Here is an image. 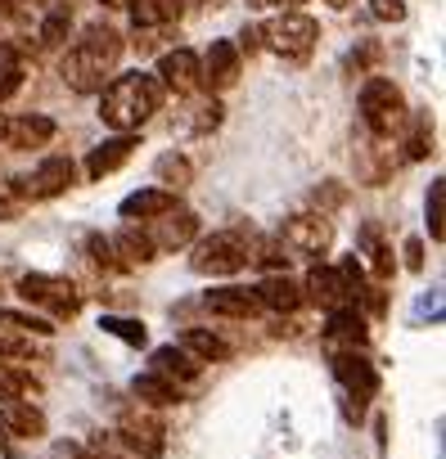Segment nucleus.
I'll use <instances>...</instances> for the list:
<instances>
[{"mask_svg": "<svg viewBox=\"0 0 446 459\" xmlns=\"http://www.w3.org/2000/svg\"><path fill=\"white\" fill-rule=\"evenodd\" d=\"M122 50H127V41H122L118 28L91 23V28L73 41V50H68V59H64V82H68L77 95H100V91L109 86V73L118 68Z\"/></svg>", "mask_w": 446, "mask_h": 459, "instance_id": "f257e3e1", "label": "nucleus"}, {"mask_svg": "<svg viewBox=\"0 0 446 459\" xmlns=\"http://www.w3.org/2000/svg\"><path fill=\"white\" fill-rule=\"evenodd\" d=\"M162 82L149 77V73H127V77H113L104 91H100V117L104 126H113L118 135H140V126L162 108Z\"/></svg>", "mask_w": 446, "mask_h": 459, "instance_id": "f03ea898", "label": "nucleus"}, {"mask_svg": "<svg viewBox=\"0 0 446 459\" xmlns=\"http://www.w3.org/2000/svg\"><path fill=\"white\" fill-rule=\"evenodd\" d=\"M249 262H253V244H249L244 230H216V235H207V239L194 244L189 271L216 280V275H240Z\"/></svg>", "mask_w": 446, "mask_h": 459, "instance_id": "7ed1b4c3", "label": "nucleus"}, {"mask_svg": "<svg viewBox=\"0 0 446 459\" xmlns=\"http://www.w3.org/2000/svg\"><path fill=\"white\" fill-rule=\"evenodd\" d=\"M406 95L388 82V77H365L361 82V122L374 140H388L401 122H406Z\"/></svg>", "mask_w": 446, "mask_h": 459, "instance_id": "20e7f679", "label": "nucleus"}, {"mask_svg": "<svg viewBox=\"0 0 446 459\" xmlns=\"http://www.w3.org/2000/svg\"><path fill=\"white\" fill-rule=\"evenodd\" d=\"M316 41H320V23H316L311 14L289 10V14H280V19L262 23V46H267V50H275L280 59H307Z\"/></svg>", "mask_w": 446, "mask_h": 459, "instance_id": "39448f33", "label": "nucleus"}, {"mask_svg": "<svg viewBox=\"0 0 446 459\" xmlns=\"http://www.w3.org/2000/svg\"><path fill=\"white\" fill-rule=\"evenodd\" d=\"M19 293H23V302H32V307H41V311H50L59 320H73L82 311V293L64 275H23Z\"/></svg>", "mask_w": 446, "mask_h": 459, "instance_id": "423d86ee", "label": "nucleus"}, {"mask_svg": "<svg viewBox=\"0 0 446 459\" xmlns=\"http://www.w3.org/2000/svg\"><path fill=\"white\" fill-rule=\"evenodd\" d=\"M334 378H338L343 392H347V419H361L365 401L379 392V374H374V365H370L361 351H338V356H334Z\"/></svg>", "mask_w": 446, "mask_h": 459, "instance_id": "0eeeda50", "label": "nucleus"}, {"mask_svg": "<svg viewBox=\"0 0 446 459\" xmlns=\"http://www.w3.org/2000/svg\"><path fill=\"white\" fill-rule=\"evenodd\" d=\"M284 248L302 253V257H320L334 248V221L325 212H302L284 221Z\"/></svg>", "mask_w": 446, "mask_h": 459, "instance_id": "6e6552de", "label": "nucleus"}, {"mask_svg": "<svg viewBox=\"0 0 446 459\" xmlns=\"http://www.w3.org/2000/svg\"><path fill=\"white\" fill-rule=\"evenodd\" d=\"M118 441L131 450V455H140V459H162V450H167V441H162V423L149 414V410H122V423H118Z\"/></svg>", "mask_w": 446, "mask_h": 459, "instance_id": "1a4fd4ad", "label": "nucleus"}, {"mask_svg": "<svg viewBox=\"0 0 446 459\" xmlns=\"http://www.w3.org/2000/svg\"><path fill=\"white\" fill-rule=\"evenodd\" d=\"M144 235H149V244L158 253H176V248H185V244L198 239V216L185 212V207H176V212H167L158 221H144Z\"/></svg>", "mask_w": 446, "mask_h": 459, "instance_id": "9d476101", "label": "nucleus"}, {"mask_svg": "<svg viewBox=\"0 0 446 459\" xmlns=\"http://www.w3.org/2000/svg\"><path fill=\"white\" fill-rule=\"evenodd\" d=\"M73 185H77V162H73V158H46V162H37L32 176H23L28 203H32V198H59V194H68Z\"/></svg>", "mask_w": 446, "mask_h": 459, "instance_id": "9b49d317", "label": "nucleus"}, {"mask_svg": "<svg viewBox=\"0 0 446 459\" xmlns=\"http://www.w3.org/2000/svg\"><path fill=\"white\" fill-rule=\"evenodd\" d=\"M158 82H162V91H176V95H194V91H203V64H198V55L194 50H167L162 59H158Z\"/></svg>", "mask_w": 446, "mask_h": 459, "instance_id": "f8f14e48", "label": "nucleus"}, {"mask_svg": "<svg viewBox=\"0 0 446 459\" xmlns=\"http://www.w3.org/2000/svg\"><path fill=\"white\" fill-rule=\"evenodd\" d=\"M198 64H203V91H212V95L231 91L240 82V50L231 41H212V50Z\"/></svg>", "mask_w": 446, "mask_h": 459, "instance_id": "ddd939ff", "label": "nucleus"}, {"mask_svg": "<svg viewBox=\"0 0 446 459\" xmlns=\"http://www.w3.org/2000/svg\"><path fill=\"white\" fill-rule=\"evenodd\" d=\"M302 302H311V307H320V311L352 307V298H347V284H343L338 266H334V271H329V266H316V271L307 275V284H302Z\"/></svg>", "mask_w": 446, "mask_h": 459, "instance_id": "4468645a", "label": "nucleus"}, {"mask_svg": "<svg viewBox=\"0 0 446 459\" xmlns=\"http://www.w3.org/2000/svg\"><path fill=\"white\" fill-rule=\"evenodd\" d=\"M50 140H55V122L46 113L10 117L5 122V135H0V144H10V149H46Z\"/></svg>", "mask_w": 446, "mask_h": 459, "instance_id": "2eb2a0df", "label": "nucleus"}, {"mask_svg": "<svg viewBox=\"0 0 446 459\" xmlns=\"http://www.w3.org/2000/svg\"><path fill=\"white\" fill-rule=\"evenodd\" d=\"M136 149H140V135H113V140L95 144V149H91V158H86V176H91V180L113 176L118 167H127V162H131V153H136Z\"/></svg>", "mask_w": 446, "mask_h": 459, "instance_id": "dca6fc26", "label": "nucleus"}, {"mask_svg": "<svg viewBox=\"0 0 446 459\" xmlns=\"http://www.w3.org/2000/svg\"><path fill=\"white\" fill-rule=\"evenodd\" d=\"M0 428L10 437H46V414L23 396H0Z\"/></svg>", "mask_w": 446, "mask_h": 459, "instance_id": "f3484780", "label": "nucleus"}, {"mask_svg": "<svg viewBox=\"0 0 446 459\" xmlns=\"http://www.w3.org/2000/svg\"><path fill=\"white\" fill-rule=\"evenodd\" d=\"M203 307H207L212 316H231V320H249V316L262 311V307H258V293H253V289H240V284L207 289V293H203Z\"/></svg>", "mask_w": 446, "mask_h": 459, "instance_id": "a211bd4d", "label": "nucleus"}, {"mask_svg": "<svg viewBox=\"0 0 446 459\" xmlns=\"http://www.w3.org/2000/svg\"><path fill=\"white\" fill-rule=\"evenodd\" d=\"M253 293H258V307H267L275 316H293L302 307V284L289 280V275H267Z\"/></svg>", "mask_w": 446, "mask_h": 459, "instance_id": "6ab92c4d", "label": "nucleus"}, {"mask_svg": "<svg viewBox=\"0 0 446 459\" xmlns=\"http://www.w3.org/2000/svg\"><path fill=\"white\" fill-rule=\"evenodd\" d=\"M118 212H122L127 221H158V216L176 212V194H171V189H136V194L122 198Z\"/></svg>", "mask_w": 446, "mask_h": 459, "instance_id": "aec40b11", "label": "nucleus"}, {"mask_svg": "<svg viewBox=\"0 0 446 459\" xmlns=\"http://www.w3.org/2000/svg\"><path fill=\"white\" fill-rule=\"evenodd\" d=\"M122 10H131L136 28L153 32V28H167V23H176V19H180L185 0H122Z\"/></svg>", "mask_w": 446, "mask_h": 459, "instance_id": "412c9836", "label": "nucleus"}, {"mask_svg": "<svg viewBox=\"0 0 446 459\" xmlns=\"http://www.w3.org/2000/svg\"><path fill=\"white\" fill-rule=\"evenodd\" d=\"M109 244H113V253H118L122 271H127V266H149V262L158 257V248L149 244V235H144V230H136V225H127L122 235H118V239H109Z\"/></svg>", "mask_w": 446, "mask_h": 459, "instance_id": "4be33fe9", "label": "nucleus"}, {"mask_svg": "<svg viewBox=\"0 0 446 459\" xmlns=\"http://www.w3.org/2000/svg\"><path fill=\"white\" fill-rule=\"evenodd\" d=\"M149 365H153V374L171 378L176 387H180V383H194V378H198V360H194V356H185L180 347H158V351L149 356Z\"/></svg>", "mask_w": 446, "mask_h": 459, "instance_id": "5701e85b", "label": "nucleus"}, {"mask_svg": "<svg viewBox=\"0 0 446 459\" xmlns=\"http://www.w3.org/2000/svg\"><path fill=\"white\" fill-rule=\"evenodd\" d=\"M180 351L194 356L198 365H207V360H226V356H231V342L216 338L212 329H185V333H180Z\"/></svg>", "mask_w": 446, "mask_h": 459, "instance_id": "b1692460", "label": "nucleus"}, {"mask_svg": "<svg viewBox=\"0 0 446 459\" xmlns=\"http://www.w3.org/2000/svg\"><path fill=\"white\" fill-rule=\"evenodd\" d=\"M329 342H347V351H356L361 342H365V316H361V307H338V311H329Z\"/></svg>", "mask_w": 446, "mask_h": 459, "instance_id": "393cba45", "label": "nucleus"}, {"mask_svg": "<svg viewBox=\"0 0 446 459\" xmlns=\"http://www.w3.org/2000/svg\"><path fill=\"white\" fill-rule=\"evenodd\" d=\"M361 253L370 257V271H374L379 280H388V275L397 271L392 248L383 244V230H379V221H365V225H361Z\"/></svg>", "mask_w": 446, "mask_h": 459, "instance_id": "a878e982", "label": "nucleus"}, {"mask_svg": "<svg viewBox=\"0 0 446 459\" xmlns=\"http://www.w3.org/2000/svg\"><path fill=\"white\" fill-rule=\"evenodd\" d=\"M131 392H136L144 405H180V401H185L180 387H176L171 378L153 374V369H149V374H136V378H131Z\"/></svg>", "mask_w": 446, "mask_h": 459, "instance_id": "bb28decb", "label": "nucleus"}, {"mask_svg": "<svg viewBox=\"0 0 446 459\" xmlns=\"http://www.w3.org/2000/svg\"><path fill=\"white\" fill-rule=\"evenodd\" d=\"M0 333H14V338H50L55 325L46 316H23V311H0Z\"/></svg>", "mask_w": 446, "mask_h": 459, "instance_id": "cd10ccee", "label": "nucleus"}, {"mask_svg": "<svg viewBox=\"0 0 446 459\" xmlns=\"http://www.w3.org/2000/svg\"><path fill=\"white\" fill-rule=\"evenodd\" d=\"M0 396H23V401H32V396H41V383H37L28 369L0 360Z\"/></svg>", "mask_w": 446, "mask_h": 459, "instance_id": "c85d7f7f", "label": "nucleus"}, {"mask_svg": "<svg viewBox=\"0 0 446 459\" xmlns=\"http://www.w3.org/2000/svg\"><path fill=\"white\" fill-rule=\"evenodd\" d=\"M153 171H158V180H162V189H185L189 180H194V167H189V158H180V153H162L158 162H153Z\"/></svg>", "mask_w": 446, "mask_h": 459, "instance_id": "c756f323", "label": "nucleus"}, {"mask_svg": "<svg viewBox=\"0 0 446 459\" xmlns=\"http://www.w3.org/2000/svg\"><path fill=\"white\" fill-rule=\"evenodd\" d=\"M23 86V55L19 46H0V100H10Z\"/></svg>", "mask_w": 446, "mask_h": 459, "instance_id": "7c9ffc66", "label": "nucleus"}, {"mask_svg": "<svg viewBox=\"0 0 446 459\" xmlns=\"http://www.w3.org/2000/svg\"><path fill=\"white\" fill-rule=\"evenodd\" d=\"M100 329L113 333V338H122V342H131V347H144V342H149V329H144L140 320H127V316H104Z\"/></svg>", "mask_w": 446, "mask_h": 459, "instance_id": "2f4dec72", "label": "nucleus"}, {"mask_svg": "<svg viewBox=\"0 0 446 459\" xmlns=\"http://www.w3.org/2000/svg\"><path fill=\"white\" fill-rule=\"evenodd\" d=\"M406 158L410 162H419V158H428L433 153V126L424 122V117H410V135H406Z\"/></svg>", "mask_w": 446, "mask_h": 459, "instance_id": "473e14b6", "label": "nucleus"}, {"mask_svg": "<svg viewBox=\"0 0 446 459\" xmlns=\"http://www.w3.org/2000/svg\"><path fill=\"white\" fill-rule=\"evenodd\" d=\"M442 212H446V180H433V185H428V203H424L428 239H442Z\"/></svg>", "mask_w": 446, "mask_h": 459, "instance_id": "72a5a7b5", "label": "nucleus"}, {"mask_svg": "<svg viewBox=\"0 0 446 459\" xmlns=\"http://www.w3.org/2000/svg\"><path fill=\"white\" fill-rule=\"evenodd\" d=\"M82 248H86L91 266H100V271H122V262H118V253H113V244H109L104 235H86Z\"/></svg>", "mask_w": 446, "mask_h": 459, "instance_id": "f704fd0d", "label": "nucleus"}, {"mask_svg": "<svg viewBox=\"0 0 446 459\" xmlns=\"http://www.w3.org/2000/svg\"><path fill=\"white\" fill-rule=\"evenodd\" d=\"M23 207H28L23 180H0V221H14Z\"/></svg>", "mask_w": 446, "mask_h": 459, "instance_id": "c9c22d12", "label": "nucleus"}, {"mask_svg": "<svg viewBox=\"0 0 446 459\" xmlns=\"http://www.w3.org/2000/svg\"><path fill=\"white\" fill-rule=\"evenodd\" d=\"M68 32H73V14L68 10H55V14H46V23H41V46H59V41H68Z\"/></svg>", "mask_w": 446, "mask_h": 459, "instance_id": "e433bc0d", "label": "nucleus"}, {"mask_svg": "<svg viewBox=\"0 0 446 459\" xmlns=\"http://www.w3.org/2000/svg\"><path fill=\"white\" fill-rule=\"evenodd\" d=\"M379 59H383V50H379V41H365L361 50H352V55H347V73H356V77H365V73H370V68H374Z\"/></svg>", "mask_w": 446, "mask_h": 459, "instance_id": "4c0bfd02", "label": "nucleus"}, {"mask_svg": "<svg viewBox=\"0 0 446 459\" xmlns=\"http://www.w3.org/2000/svg\"><path fill=\"white\" fill-rule=\"evenodd\" d=\"M253 262H262L271 275H284V266H289V257L280 253V244H267V248H262V257H253Z\"/></svg>", "mask_w": 446, "mask_h": 459, "instance_id": "58836bf2", "label": "nucleus"}, {"mask_svg": "<svg viewBox=\"0 0 446 459\" xmlns=\"http://www.w3.org/2000/svg\"><path fill=\"white\" fill-rule=\"evenodd\" d=\"M401 257H406V266H410V271H424V239H406Z\"/></svg>", "mask_w": 446, "mask_h": 459, "instance_id": "ea45409f", "label": "nucleus"}, {"mask_svg": "<svg viewBox=\"0 0 446 459\" xmlns=\"http://www.w3.org/2000/svg\"><path fill=\"white\" fill-rule=\"evenodd\" d=\"M374 14L397 23V19H406V5H401V0H374Z\"/></svg>", "mask_w": 446, "mask_h": 459, "instance_id": "a19ab883", "label": "nucleus"}, {"mask_svg": "<svg viewBox=\"0 0 446 459\" xmlns=\"http://www.w3.org/2000/svg\"><path fill=\"white\" fill-rule=\"evenodd\" d=\"M235 50H249V55H258V50H262V28H244Z\"/></svg>", "mask_w": 446, "mask_h": 459, "instance_id": "79ce46f5", "label": "nucleus"}, {"mask_svg": "<svg viewBox=\"0 0 446 459\" xmlns=\"http://www.w3.org/2000/svg\"><path fill=\"white\" fill-rule=\"evenodd\" d=\"M216 122H221V104H216V100H212V104H207V108H203V117H198V122H194V126H198V131H212V126H216Z\"/></svg>", "mask_w": 446, "mask_h": 459, "instance_id": "37998d69", "label": "nucleus"}, {"mask_svg": "<svg viewBox=\"0 0 446 459\" xmlns=\"http://www.w3.org/2000/svg\"><path fill=\"white\" fill-rule=\"evenodd\" d=\"M325 5H334V10H347V5H352V0H325Z\"/></svg>", "mask_w": 446, "mask_h": 459, "instance_id": "c03bdc74", "label": "nucleus"}, {"mask_svg": "<svg viewBox=\"0 0 446 459\" xmlns=\"http://www.w3.org/2000/svg\"><path fill=\"white\" fill-rule=\"evenodd\" d=\"M104 5H109V10H122V0H104Z\"/></svg>", "mask_w": 446, "mask_h": 459, "instance_id": "a18cd8bd", "label": "nucleus"}, {"mask_svg": "<svg viewBox=\"0 0 446 459\" xmlns=\"http://www.w3.org/2000/svg\"><path fill=\"white\" fill-rule=\"evenodd\" d=\"M5 122H10V117H5V113H0V135H5Z\"/></svg>", "mask_w": 446, "mask_h": 459, "instance_id": "49530a36", "label": "nucleus"}, {"mask_svg": "<svg viewBox=\"0 0 446 459\" xmlns=\"http://www.w3.org/2000/svg\"><path fill=\"white\" fill-rule=\"evenodd\" d=\"M249 5H271V0H249Z\"/></svg>", "mask_w": 446, "mask_h": 459, "instance_id": "de8ad7c7", "label": "nucleus"}, {"mask_svg": "<svg viewBox=\"0 0 446 459\" xmlns=\"http://www.w3.org/2000/svg\"><path fill=\"white\" fill-rule=\"evenodd\" d=\"M100 459H104V455H100Z\"/></svg>", "mask_w": 446, "mask_h": 459, "instance_id": "09e8293b", "label": "nucleus"}]
</instances>
